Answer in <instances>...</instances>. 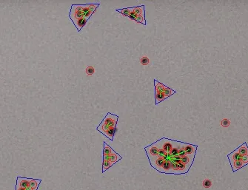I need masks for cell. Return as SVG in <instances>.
Segmentation results:
<instances>
[{
    "instance_id": "obj_26",
    "label": "cell",
    "mask_w": 248,
    "mask_h": 190,
    "mask_svg": "<svg viewBox=\"0 0 248 190\" xmlns=\"http://www.w3.org/2000/svg\"><path fill=\"white\" fill-rule=\"evenodd\" d=\"M136 22L138 23H141V24L146 25V19L145 17L142 16H137L136 19Z\"/></svg>"
},
{
    "instance_id": "obj_29",
    "label": "cell",
    "mask_w": 248,
    "mask_h": 190,
    "mask_svg": "<svg viewBox=\"0 0 248 190\" xmlns=\"http://www.w3.org/2000/svg\"><path fill=\"white\" fill-rule=\"evenodd\" d=\"M99 4H90V7H89V8H90V12H91L92 13H94L95 11H96V10L97 9L98 7H99Z\"/></svg>"
},
{
    "instance_id": "obj_15",
    "label": "cell",
    "mask_w": 248,
    "mask_h": 190,
    "mask_svg": "<svg viewBox=\"0 0 248 190\" xmlns=\"http://www.w3.org/2000/svg\"><path fill=\"white\" fill-rule=\"evenodd\" d=\"M154 85H155V89H156V93H163L164 89H165V87L164 85H162V83L158 82L157 80L154 79Z\"/></svg>"
},
{
    "instance_id": "obj_13",
    "label": "cell",
    "mask_w": 248,
    "mask_h": 190,
    "mask_svg": "<svg viewBox=\"0 0 248 190\" xmlns=\"http://www.w3.org/2000/svg\"><path fill=\"white\" fill-rule=\"evenodd\" d=\"M133 11L137 16H142L145 17V10H144V5H139V6L133 7Z\"/></svg>"
},
{
    "instance_id": "obj_20",
    "label": "cell",
    "mask_w": 248,
    "mask_h": 190,
    "mask_svg": "<svg viewBox=\"0 0 248 190\" xmlns=\"http://www.w3.org/2000/svg\"><path fill=\"white\" fill-rule=\"evenodd\" d=\"M116 131V127H111L110 128V129H109L104 135L107 136V137L111 140V141H113L114 134H115Z\"/></svg>"
},
{
    "instance_id": "obj_27",
    "label": "cell",
    "mask_w": 248,
    "mask_h": 190,
    "mask_svg": "<svg viewBox=\"0 0 248 190\" xmlns=\"http://www.w3.org/2000/svg\"><path fill=\"white\" fill-rule=\"evenodd\" d=\"M184 143H182L181 148L179 149V156L181 157V158H183V157H184V156H186V155H187V153H186L185 150H184Z\"/></svg>"
},
{
    "instance_id": "obj_12",
    "label": "cell",
    "mask_w": 248,
    "mask_h": 190,
    "mask_svg": "<svg viewBox=\"0 0 248 190\" xmlns=\"http://www.w3.org/2000/svg\"><path fill=\"white\" fill-rule=\"evenodd\" d=\"M161 173H171V163L170 160H166L162 166Z\"/></svg>"
},
{
    "instance_id": "obj_19",
    "label": "cell",
    "mask_w": 248,
    "mask_h": 190,
    "mask_svg": "<svg viewBox=\"0 0 248 190\" xmlns=\"http://www.w3.org/2000/svg\"><path fill=\"white\" fill-rule=\"evenodd\" d=\"M237 149H238V150H239V153L242 155H248V147L247 143H244L242 145H241L240 147H238Z\"/></svg>"
},
{
    "instance_id": "obj_14",
    "label": "cell",
    "mask_w": 248,
    "mask_h": 190,
    "mask_svg": "<svg viewBox=\"0 0 248 190\" xmlns=\"http://www.w3.org/2000/svg\"><path fill=\"white\" fill-rule=\"evenodd\" d=\"M90 4L89 5H82V13H83V17L86 18L87 19H88L91 16V15L93 13L90 12Z\"/></svg>"
},
{
    "instance_id": "obj_8",
    "label": "cell",
    "mask_w": 248,
    "mask_h": 190,
    "mask_svg": "<svg viewBox=\"0 0 248 190\" xmlns=\"http://www.w3.org/2000/svg\"><path fill=\"white\" fill-rule=\"evenodd\" d=\"M165 161V158H159V157H158V158H157L156 160L153 163H151V166H152L153 168H155L157 171L160 172V173H161V170H162V166H163Z\"/></svg>"
},
{
    "instance_id": "obj_4",
    "label": "cell",
    "mask_w": 248,
    "mask_h": 190,
    "mask_svg": "<svg viewBox=\"0 0 248 190\" xmlns=\"http://www.w3.org/2000/svg\"><path fill=\"white\" fill-rule=\"evenodd\" d=\"M145 150L147 152V155L148 158H152V157L158 156L159 149L157 147L156 143H154V144L146 147Z\"/></svg>"
},
{
    "instance_id": "obj_1",
    "label": "cell",
    "mask_w": 248,
    "mask_h": 190,
    "mask_svg": "<svg viewBox=\"0 0 248 190\" xmlns=\"http://www.w3.org/2000/svg\"><path fill=\"white\" fill-rule=\"evenodd\" d=\"M118 117L112 113H107L105 118L103 119L102 123L97 127V130L104 134L111 127H116V124L118 122Z\"/></svg>"
},
{
    "instance_id": "obj_6",
    "label": "cell",
    "mask_w": 248,
    "mask_h": 190,
    "mask_svg": "<svg viewBox=\"0 0 248 190\" xmlns=\"http://www.w3.org/2000/svg\"><path fill=\"white\" fill-rule=\"evenodd\" d=\"M184 148L187 155H193V156H195V152H196V149H197L196 145L186 144V143H184Z\"/></svg>"
},
{
    "instance_id": "obj_31",
    "label": "cell",
    "mask_w": 248,
    "mask_h": 190,
    "mask_svg": "<svg viewBox=\"0 0 248 190\" xmlns=\"http://www.w3.org/2000/svg\"><path fill=\"white\" fill-rule=\"evenodd\" d=\"M141 63L143 65H147L149 63V59L147 57H146V56H144V57H142L141 59Z\"/></svg>"
},
{
    "instance_id": "obj_25",
    "label": "cell",
    "mask_w": 248,
    "mask_h": 190,
    "mask_svg": "<svg viewBox=\"0 0 248 190\" xmlns=\"http://www.w3.org/2000/svg\"><path fill=\"white\" fill-rule=\"evenodd\" d=\"M113 165V164L110 161H108V160H103L102 173H104L107 169H108L109 168L111 167V166H112Z\"/></svg>"
},
{
    "instance_id": "obj_17",
    "label": "cell",
    "mask_w": 248,
    "mask_h": 190,
    "mask_svg": "<svg viewBox=\"0 0 248 190\" xmlns=\"http://www.w3.org/2000/svg\"><path fill=\"white\" fill-rule=\"evenodd\" d=\"M178 168H179V174H185L187 172L189 171L190 168L187 166V165L184 164L183 163L180 162L178 163Z\"/></svg>"
},
{
    "instance_id": "obj_30",
    "label": "cell",
    "mask_w": 248,
    "mask_h": 190,
    "mask_svg": "<svg viewBox=\"0 0 248 190\" xmlns=\"http://www.w3.org/2000/svg\"><path fill=\"white\" fill-rule=\"evenodd\" d=\"M95 70L93 67H88L86 68V73L88 75H92L94 73Z\"/></svg>"
},
{
    "instance_id": "obj_18",
    "label": "cell",
    "mask_w": 248,
    "mask_h": 190,
    "mask_svg": "<svg viewBox=\"0 0 248 190\" xmlns=\"http://www.w3.org/2000/svg\"><path fill=\"white\" fill-rule=\"evenodd\" d=\"M133 10V8H122V9H116V11L122 13L124 16H128V17L129 16V15L130 14V13H131Z\"/></svg>"
},
{
    "instance_id": "obj_24",
    "label": "cell",
    "mask_w": 248,
    "mask_h": 190,
    "mask_svg": "<svg viewBox=\"0 0 248 190\" xmlns=\"http://www.w3.org/2000/svg\"><path fill=\"white\" fill-rule=\"evenodd\" d=\"M176 93V92L175 91V90L172 89L171 88L167 87H165V89H164V91H163L164 95H165V97H166V98L170 97V96H171L172 95L175 94Z\"/></svg>"
},
{
    "instance_id": "obj_11",
    "label": "cell",
    "mask_w": 248,
    "mask_h": 190,
    "mask_svg": "<svg viewBox=\"0 0 248 190\" xmlns=\"http://www.w3.org/2000/svg\"><path fill=\"white\" fill-rule=\"evenodd\" d=\"M230 165H231V167H232L233 172V173H235V172H236L237 170L240 169L241 168H242V167H244V166H246V164H245V163H244L242 161V160L233 162L232 163H230Z\"/></svg>"
},
{
    "instance_id": "obj_32",
    "label": "cell",
    "mask_w": 248,
    "mask_h": 190,
    "mask_svg": "<svg viewBox=\"0 0 248 190\" xmlns=\"http://www.w3.org/2000/svg\"><path fill=\"white\" fill-rule=\"evenodd\" d=\"M128 17L130 18V19H131V20L136 21V17H137V15H136V13H135V12L133 10V11L130 13V14L129 15V16H128Z\"/></svg>"
},
{
    "instance_id": "obj_10",
    "label": "cell",
    "mask_w": 248,
    "mask_h": 190,
    "mask_svg": "<svg viewBox=\"0 0 248 190\" xmlns=\"http://www.w3.org/2000/svg\"><path fill=\"white\" fill-rule=\"evenodd\" d=\"M194 158L195 156H193V155H186V156L183 157L181 159V162L183 163L184 164L187 165L189 168H191V166H192L193 163Z\"/></svg>"
},
{
    "instance_id": "obj_28",
    "label": "cell",
    "mask_w": 248,
    "mask_h": 190,
    "mask_svg": "<svg viewBox=\"0 0 248 190\" xmlns=\"http://www.w3.org/2000/svg\"><path fill=\"white\" fill-rule=\"evenodd\" d=\"M212 186V181H210V180H209V179H206V180H205V181H203V187H205V188H210Z\"/></svg>"
},
{
    "instance_id": "obj_22",
    "label": "cell",
    "mask_w": 248,
    "mask_h": 190,
    "mask_svg": "<svg viewBox=\"0 0 248 190\" xmlns=\"http://www.w3.org/2000/svg\"><path fill=\"white\" fill-rule=\"evenodd\" d=\"M41 180L40 179H33L31 181V182H30V184H29V186L31 187V188L33 189L34 190H37V189H38L39 186V184H40L41 183Z\"/></svg>"
},
{
    "instance_id": "obj_2",
    "label": "cell",
    "mask_w": 248,
    "mask_h": 190,
    "mask_svg": "<svg viewBox=\"0 0 248 190\" xmlns=\"http://www.w3.org/2000/svg\"><path fill=\"white\" fill-rule=\"evenodd\" d=\"M70 18L71 21L74 22L78 19L83 17V13H82V5H72L70 12Z\"/></svg>"
},
{
    "instance_id": "obj_5",
    "label": "cell",
    "mask_w": 248,
    "mask_h": 190,
    "mask_svg": "<svg viewBox=\"0 0 248 190\" xmlns=\"http://www.w3.org/2000/svg\"><path fill=\"white\" fill-rule=\"evenodd\" d=\"M32 180V178H27V177H17V180H16V189L18 188H24L26 189L30 184V182Z\"/></svg>"
},
{
    "instance_id": "obj_7",
    "label": "cell",
    "mask_w": 248,
    "mask_h": 190,
    "mask_svg": "<svg viewBox=\"0 0 248 190\" xmlns=\"http://www.w3.org/2000/svg\"><path fill=\"white\" fill-rule=\"evenodd\" d=\"M227 157H228V159H229L230 161V163H232L234 161L242 160V155L239 152L238 149H236L235 150H234L233 152H232L230 154H229V155H227Z\"/></svg>"
},
{
    "instance_id": "obj_9",
    "label": "cell",
    "mask_w": 248,
    "mask_h": 190,
    "mask_svg": "<svg viewBox=\"0 0 248 190\" xmlns=\"http://www.w3.org/2000/svg\"><path fill=\"white\" fill-rule=\"evenodd\" d=\"M88 20V19H87L86 18L82 17V18H81V19H77V20H75V21H74L73 22H74V25L76 26V27L77 28V30H78V32H80L82 27H83L86 24Z\"/></svg>"
},
{
    "instance_id": "obj_3",
    "label": "cell",
    "mask_w": 248,
    "mask_h": 190,
    "mask_svg": "<svg viewBox=\"0 0 248 190\" xmlns=\"http://www.w3.org/2000/svg\"><path fill=\"white\" fill-rule=\"evenodd\" d=\"M158 142L161 144V146H157L158 149H162L166 153H170L176 141L170 140V139L162 138L161 140L158 141Z\"/></svg>"
},
{
    "instance_id": "obj_23",
    "label": "cell",
    "mask_w": 248,
    "mask_h": 190,
    "mask_svg": "<svg viewBox=\"0 0 248 190\" xmlns=\"http://www.w3.org/2000/svg\"><path fill=\"white\" fill-rule=\"evenodd\" d=\"M155 98H156V104H158V103H160L161 101H164L165 98H167L165 97V96L164 95L163 93H155Z\"/></svg>"
},
{
    "instance_id": "obj_16",
    "label": "cell",
    "mask_w": 248,
    "mask_h": 190,
    "mask_svg": "<svg viewBox=\"0 0 248 190\" xmlns=\"http://www.w3.org/2000/svg\"><path fill=\"white\" fill-rule=\"evenodd\" d=\"M121 159H122V157L118 155V153H116V152H114L113 153L111 154V155H109V158H108V160L113 163V164L116 163L117 161H119V160Z\"/></svg>"
},
{
    "instance_id": "obj_33",
    "label": "cell",
    "mask_w": 248,
    "mask_h": 190,
    "mask_svg": "<svg viewBox=\"0 0 248 190\" xmlns=\"http://www.w3.org/2000/svg\"><path fill=\"white\" fill-rule=\"evenodd\" d=\"M242 161L246 165L248 164V155H242Z\"/></svg>"
},
{
    "instance_id": "obj_34",
    "label": "cell",
    "mask_w": 248,
    "mask_h": 190,
    "mask_svg": "<svg viewBox=\"0 0 248 190\" xmlns=\"http://www.w3.org/2000/svg\"><path fill=\"white\" fill-rule=\"evenodd\" d=\"M16 190H25V189H24V188H21V187H20V188L16 189Z\"/></svg>"
},
{
    "instance_id": "obj_21",
    "label": "cell",
    "mask_w": 248,
    "mask_h": 190,
    "mask_svg": "<svg viewBox=\"0 0 248 190\" xmlns=\"http://www.w3.org/2000/svg\"><path fill=\"white\" fill-rule=\"evenodd\" d=\"M114 152H115V151H114L110 146H108L105 142H104V151H103V153L104 154H103V155H106V156H109V155H111L112 153H113Z\"/></svg>"
}]
</instances>
